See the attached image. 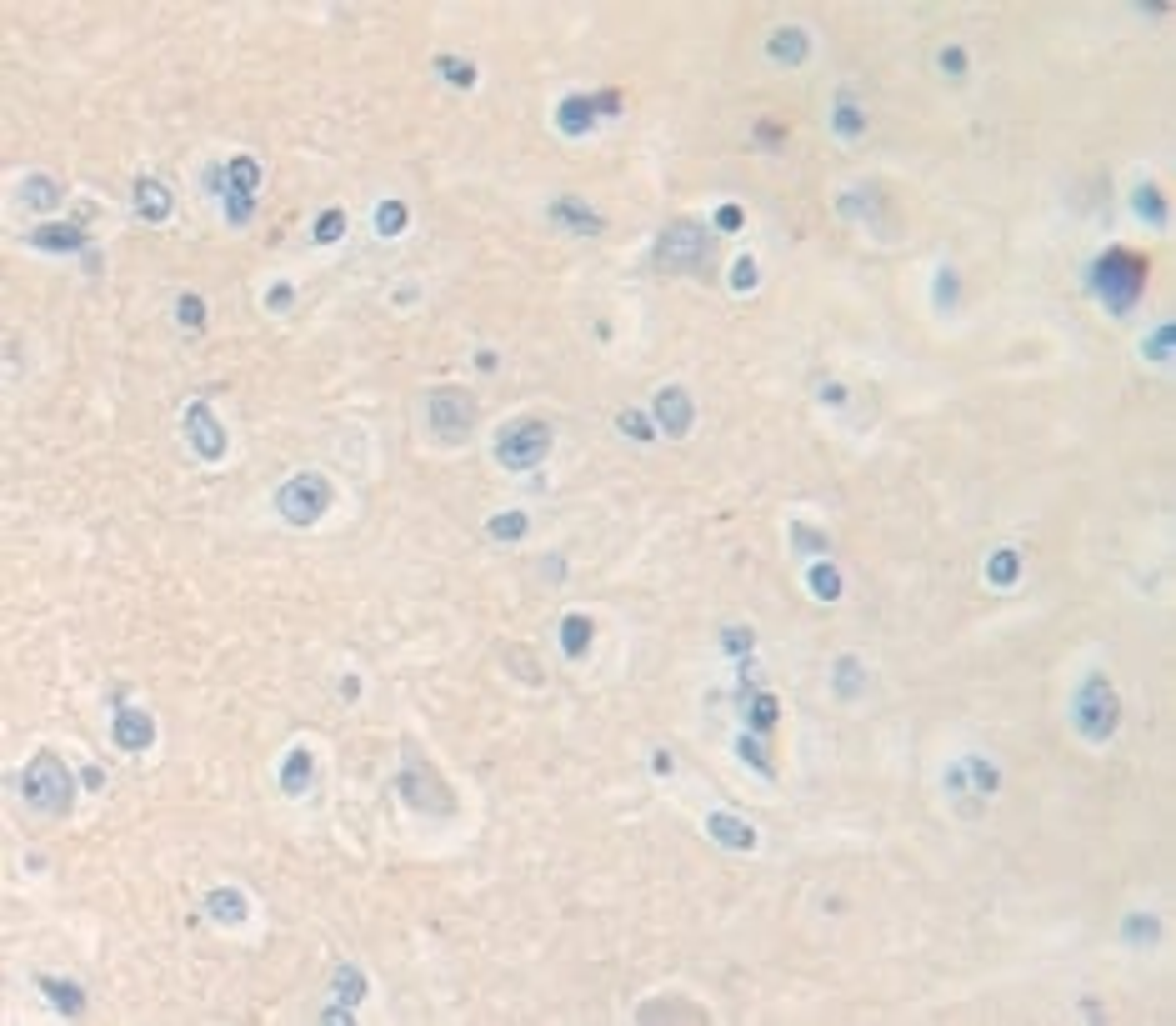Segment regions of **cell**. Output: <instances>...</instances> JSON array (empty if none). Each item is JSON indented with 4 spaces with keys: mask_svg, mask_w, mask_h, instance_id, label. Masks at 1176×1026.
Segmentation results:
<instances>
[{
    "mask_svg": "<svg viewBox=\"0 0 1176 1026\" xmlns=\"http://www.w3.org/2000/svg\"><path fill=\"white\" fill-rule=\"evenodd\" d=\"M821 401H826V406H841V401H846V391H841V386H826V391H821Z\"/></svg>",
    "mask_w": 1176,
    "mask_h": 1026,
    "instance_id": "obj_53",
    "label": "cell"
},
{
    "mask_svg": "<svg viewBox=\"0 0 1176 1026\" xmlns=\"http://www.w3.org/2000/svg\"><path fill=\"white\" fill-rule=\"evenodd\" d=\"M61 196H66V191H61L56 176H25V181H21V201H25L30 210H56Z\"/></svg>",
    "mask_w": 1176,
    "mask_h": 1026,
    "instance_id": "obj_24",
    "label": "cell"
},
{
    "mask_svg": "<svg viewBox=\"0 0 1176 1026\" xmlns=\"http://www.w3.org/2000/svg\"><path fill=\"white\" fill-rule=\"evenodd\" d=\"M1071 721H1076L1081 741H1092V746H1102V741L1116 736V726H1121V696H1116V687H1111V676H1102V671L1081 676L1076 701H1071Z\"/></svg>",
    "mask_w": 1176,
    "mask_h": 1026,
    "instance_id": "obj_1",
    "label": "cell"
},
{
    "mask_svg": "<svg viewBox=\"0 0 1176 1026\" xmlns=\"http://www.w3.org/2000/svg\"><path fill=\"white\" fill-rule=\"evenodd\" d=\"M546 216H551V226H565L571 236H596V231H601V216H596L581 196H556Z\"/></svg>",
    "mask_w": 1176,
    "mask_h": 1026,
    "instance_id": "obj_13",
    "label": "cell"
},
{
    "mask_svg": "<svg viewBox=\"0 0 1176 1026\" xmlns=\"http://www.w3.org/2000/svg\"><path fill=\"white\" fill-rule=\"evenodd\" d=\"M176 321H181L186 331H201V326H205V301H201V295H181V301H176Z\"/></svg>",
    "mask_w": 1176,
    "mask_h": 1026,
    "instance_id": "obj_40",
    "label": "cell"
},
{
    "mask_svg": "<svg viewBox=\"0 0 1176 1026\" xmlns=\"http://www.w3.org/2000/svg\"><path fill=\"white\" fill-rule=\"evenodd\" d=\"M946 791H951L956 801H967V796H972V781H967V761H951V766H946Z\"/></svg>",
    "mask_w": 1176,
    "mask_h": 1026,
    "instance_id": "obj_46",
    "label": "cell"
},
{
    "mask_svg": "<svg viewBox=\"0 0 1176 1026\" xmlns=\"http://www.w3.org/2000/svg\"><path fill=\"white\" fill-rule=\"evenodd\" d=\"M671 766H676V761H671L666 751H656V761H651V772H656V777H671Z\"/></svg>",
    "mask_w": 1176,
    "mask_h": 1026,
    "instance_id": "obj_50",
    "label": "cell"
},
{
    "mask_svg": "<svg viewBox=\"0 0 1176 1026\" xmlns=\"http://www.w3.org/2000/svg\"><path fill=\"white\" fill-rule=\"evenodd\" d=\"M340 696H345V701H356V696H361V681H356V676H345V681H340Z\"/></svg>",
    "mask_w": 1176,
    "mask_h": 1026,
    "instance_id": "obj_51",
    "label": "cell"
},
{
    "mask_svg": "<svg viewBox=\"0 0 1176 1026\" xmlns=\"http://www.w3.org/2000/svg\"><path fill=\"white\" fill-rule=\"evenodd\" d=\"M1147 361H1171V321H1161L1156 326V335H1147Z\"/></svg>",
    "mask_w": 1176,
    "mask_h": 1026,
    "instance_id": "obj_43",
    "label": "cell"
},
{
    "mask_svg": "<svg viewBox=\"0 0 1176 1026\" xmlns=\"http://www.w3.org/2000/svg\"><path fill=\"white\" fill-rule=\"evenodd\" d=\"M706 250H711V231L701 221H676L656 241V261L671 266V271H691V266L706 261Z\"/></svg>",
    "mask_w": 1176,
    "mask_h": 1026,
    "instance_id": "obj_7",
    "label": "cell"
},
{
    "mask_svg": "<svg viewBox=\"0 0 1176 1026\" xmlns=\"http://www.w3.org/2000/svg\"><path fill=\"white\" fill-rule=\"evenodd\" d=\"M837 676H832V687H837V696H846V701H856L861 691H866V666L856 661V656H841L837 666H832Z\"/></svg>",
    "mask_w": 1176,
    "mask_h": 1026,
    "instance_id": "obj_26",
    "label": "cell"
},
{
    "mask_svg": "<svg viewBox=\"0 0 1176 1026\" xmlns=\"http://www.w3.org/2000/svg\"><path fill=\"white\" fill-rule=\"evenodd\" d=\"M486 531H491V541H520L531 531V516H526V511H496V516L486 521Z\"/></svg>",
    "mask_w": 1176,
    "mask_h": 1026,
    "instance_id": "obj_29",
    "label": "cell"
},
{
    "mask_svg": "<svg viewBox=\"0 0 1176 1026\" xmlns=\"http://www.w3.org/2000/svg\"><path fill=\"white\" fill-rule=\"evenodd\" d=\"M1156 936H1161V921H1156L1152 912H1126V921H1121V942H1126V947L1152 952Z\"/></svg>",
    "mask_w": 1176,
    "mask_h": 1026,
    "instance_id": "obj_23",
    "label": "cell"
},
{
    "mask_svg": "<svg viewBox=\"0 0 1176 1026\" xmlns=\"http://www.w3.org/2000/svg\"><path fill=\"white\" fill-rule=\"evenodd\" d=\"M1142 286H1147V261L1137 250H1107L1102 261L1092 266V290L1102 295V306H1111V311H1131L1137 306V295H1142Z\"/></svg>",
    "mask_w": 1176,
    "mask_h": 1026,
    "instance_id": "obj_2",
    "label": "cell"
},
{
    "mask_svg": "<svg viewBox=\"0 0 1176 1026\" xmlns=\"http://www.w3.org/2000/svg\"><path fill=\"white\" fill-rule=\"evenodd\" d=\"M792 551H801V556H826V551H832V541H826L816 526H806V521H792Z\"/></svg>",
    "mask_w": 1176,
    "mask_h": 1026,
    "instance_id": "obj_34",
    "label": "cell"
},
{
    "mask_svg": "<svg viewBox=\"0 0 1176 1026\" xmlns=\"http://www.w3.org/2000/svg\"><path fill=\"white\" fill-rule=\"evenodd\" d=\"M435 70H441L456 91H471V85H475V66L461 61V56H435Z\"/></svg>",
    "mask_w": 1176,
    "mask_h": 1026,
    "instance_id": "obj_35",
    "label": "cell"
},
{
    "mask_svg": "<svg viewBox=\"0 0 1176 1026\" xmlns=\"http://www.w3.org/2000/svg\"><path fill=\"white\" fill-rule=\"evenodd\" d=\"M311 777H316L311 746H291L286 761H281V791H286V796H300V791L311 786Z\"/></svg>",
    "mask_w": 1176,
    "mask_h": 1026,
    "instance_id": "obj_18",
    "label": "cell"
},
{
    "mask_svg": "<svg viewBox=\"0 0 1176 1026\" xmlns=\"http://www.w3.org/2000/svg\"><path fill=\"white\" fill-rule=\"evenodd\" d=\"M832 131L846 136V141H856V136L866 131V115H861V106H856L851 96H841V101L832 106Z\"/></svg>",
    "mask_w": 1176,
    "mask_h": 1026,
    "instance_id": "obj_28",
    "label": "cell"
},
{
    "mask_svg": "<svg viewBox=\"0 0 1176 1026\" xmlns=\"http://www.w3.org/2000/svg\"><path fill=\"white\" fill-rule=\"evenodd\" d=\"M956 290H962V281H956V271H936V311H946V306H956Z\"/></svg>",
    "mask_w": 1176,
    "mask_h": 1026,
    "instance_id": "obj_45",
    "label": "cell"
},
{
    "mask_svg": "<svg viewBox=\"0 0 1176 1026\" xmlns=\"http://www.w3.org/2000/svg\"><path fill=\"white\" fill-rule=\"evenodd\" d=\"M591 636H596L591 616H565V621H561V651L571 656V661H581V656L591 651Z\"/></svg>",
    "mask_w": 1176,
    "mask_h": 1026,
    "instance_id": "obj_25",
    "label": "cell"
},
{
    "mask_svg": "<svg viewBox=\"0 0 1176 1026\" xmlns=\"http://www.w3.org/2000/svg\"><path fill=\"white\" fill-rule=\"evenodd\" d=\"M736 756H742L746 766H756V772H761V777H776V766H771V756H766V746H761V741H751V736H742V741H736Z\"/></svg>",
    "mask_w": 1176,
    "mask_h": 1026,
    "instance_id": "obj_37",
    "label": "cell"
},
{
    "mask_svg": "<svg viewBox=\"0 0 1176 1026\" xmlns=\"http://www.w3.org/2000/svg\"><path fill=\"white\" fill-rule=\"evenodd\" d=\"M596 111H606V115H616V111H621V96H616V91H611V96H601V101H596Z\"/></svg>",
    "mask_w": 1176,
    "mask_h": 1026,
    "instance_id": "obj_52",
    "label": "cell"
},
{
    "mask_svg": "<svg viewBox=\"0 0 1176 1026\" xmlns=\"http://www.w3.org/2000/svg\"><path fill=\"white\" fill-rule=\"evenodd\" d=\"M396 791L406 796V806H411V811H451V791H446V781L435 777V772H430V766H426L416 751L401 761Z\"/></svg>",
    "mask_w": 1176,
    "mask_h": 1026,
    "instance_id": "obj_8",
    "label": "cell"
},
{
    "mask_svg": "<svg viewBox=\"0 0 1176 1026\" xmlns=\"http://www.w3.org/2000/svg\"><path fill=\"white\" fill-rule=\"evenodd\" d=\"M266 306H271V311H291V286H286V281H276V286L266 290Z\"/></svg>",
    "mask_w": 1176,
    "mask_h": 1026,
    "instance_id": "obj_48",
    "label": "cell"
},
{
    "mask_svg": "<svg viewBox=\"0 0 1176 1026\" xmlns=\"http://www.w3.org/2000/svg\"><path fill=\"white\" fill-rule=\"evenodd\" d=\"M756 281H761V266L751 261V255H736V266H731V290H756Z\"/></svg>",
    "mask_w": 1176,
    "mask_h": 1026,
    "instance_id": "obj_39",
    "label": "cell"
},
{
    "mask_svg": "<svg viewBox=\"0 0 1176 1026\" xmlns=\"http://www.w3.org/2000/svg\"><path fill=\"white\" fill-rule=\"evenodd\" d=\"M186 436H191V446H196L205 461H226V451H231L226 425H221V416L210 411V401H191V406H186Z\"/></svg>",
    "mask_w": 1176,
    "mask_h": 1026,
    "instance_id": "obj_9",
    "label": "cell"
},
{
    "mask_svg": "<svg viewBox=\"0 0 1176 1026\" xmlns=\"http://www.w3.org/2000/svg\"><path fill=\"white\" fill-rule=\"evenodd\" d=\"M546 456H551V425L541 416H520V421L501 425L496 461L506 466V471H536Z\"/></svg>",
    "mask_w": 1176,
    "mask_h": 1026,
    "instance_id": "obj_4",
    "label": "cell"
},
{
    "mask_svg": "<svg viewBox=\"0 0 1176 1026\" xmlns=\"http://www.w3.org/2000/svg\"><path fill=\"white\" fill-rule=\"evenodd\" d=\"M426 425H430V436H441L446 446L466 441V436H471V425H475V406H471V396L456 391V386L430 391V401H426Z\"/></svg>",
    "mask_w": 1176,
    "mask_h": 1026,
    "instance_id": "obj_6",
    "label": "cell"
},
{
    "mask_svg": "<svg viewBox=\"0 0 1176 1026\" xmlns=\"http://www.w3.org/2000/svg\"><path fill=\"white\" fill-rule=\"evenodd\" d=\"M170 205H176V201H170V186H165V181H151V176L136 181V216H141V221L160 226V221L170 216Z\"/></svg>",
    "mask_w": 1176,
    "mask_h": 1026,
    "instance_id": "obj_16",
    "label": "cell"
},
{
    "mask_svg": "<svg viewBox=\"0 0 1176 1026\" xmlns=\"http://www.w3.org/2000/svg\"><path fill=\"white\" fill-rule=\"evenodd\" d=\"M331 501H336V491H331V481H326L321 471H300V476H291V481L276 491V511H281L291 526H316L326 511H331Z\"/></svg>",
    "mask_w": 1176,
    "mask_h": 1026,
    "instance_id": "obj_5",
    "label": "cell"
},
{
    "mask_svg": "<svg viewBox=\"0 0 1176 1026\" xmlns=\"http://www.w3.org/2000/svg\"><path fill=\"white\" fill-rule=\"evenodd\" d=\"M30 245H35V250H56V255H75V250L85 245V236H80V226H66V221H51V226H40V231H30Z\"/></svg>",
    "mask_w": 1176,
    "mask_h": 1026,
    "instance_id": "obj_20",
    "label": "cell"
},
{
    "mask_svg": "<svg viewBox=\"0 0 1176 1026\" xmlns=\"http://www.w3.org/2000/svg\"><path fill=\"white\" fill-rule=\"evenodd\" d=\"M936 66H941V75L962 80V75H967V51H962V46H941V51H936Z\"/></svg>",
    "mask_w": 1176,
    "mask_h": 1026,
    "instance_id": "obj_42",
    "label": "cell"
},
{
    "mask_svg": "<svg viewBox=\"0 0 1176 1026\" xmlns=\"http://www.w3.org/2000/svg\"><path fill=\"white\" fill-rule=\"evenodd\" d=\"M21 796H25L35 811H46V817H61V811H70V801H75V781H70V772H66V761H61L56 751L30 756V766L21 772Z\"/></svg>",
    "mask_w": 1176,
    "mask_h": 1026,
    "instance_id": "obj_3",
    "label": "cell"
},
{
    "mask_svg": "<svg viewBox=\"0 0 1176 1026\" xmlns=\"http://www.w3.org/2000/svg\"><path fill=\"white\" fill-rule=\"evenodd\" d=\"M651 411H656V425H661L666 436H691L696 411H691V396H686L681 386H661L656 401H651Z\"/></svg>",
    "mask_w": 1176,
    "mask_h": 1026,
    "instance_id": "obj_10",
    "label": "cell"
},
{
    "mask_svg": "<svg viewBox=\"0 0 1176 1026\" xmlns=\"http://www.w3.org/2000/svg\"><path fill=\"white\" fill-rule=\"evenodd\" d=\"M766 56H771V66H801L811 56V35L801 25H781L766 35Z\"/></svg>",
    "mask_w": 1176,
    "mask_h": 1026,
    "instance_id": "obj_15",
    "label": "cell"
},
{
    "mask_svg": "<svg viewBox=\"0 0 1176 1026\" xmlns=\"http://www.w3.org/2000/svg\"><path fill=\"white\" fill-rule=\"evenodd\" d=\"M205 912H210V921H221V926H241L250 916V902H246V891H236V886H215L205 896Z\"/></svg>",
    "mask_w": 1176,
    "mask_h": 1026,
    "instance_id": "obj_17",
    "label": "cell"
},
{
    "mask_svg": "<svg viewBox=\"0 0 1176 1026\" xmlns=\"http://www.w3.org/2000/svg\"><path fill=\"white\" fill-rule=\"evenodd\" d=\"M260 191V165L250 156H231V165L221 170V196H250Z\"/></svg>",
    "mask_w": 1176,
    "mask_h": 1026,
    "instance_id": "obj_19",
    "label": "cell"
},
{
    "mask_svg": "<svg viewBox=\"0 0 1176 1026\" xmlns=\"http://www.w3.org/2000/svg\"><path fill=\"white\" fill-rule=\"evenodd\" d=\"M596 101L591 96H565L561 106H556V131L561 136H571V141H581V136H591L596 131Z\"/></svg>",
    "mask_w": 1176,
    "mask_h": 1026,
    "instance_id": "obj_14",
    "label": "cell"
},
{
    "mask_svg": "<svg viewBox=\"0 0 1176 1026\" xmlns=\"http://www.w3.org/2000/svg\"><path fill=\"white\" fill-rule=\"evenodd\" d=\"M967 761V781H972V796H981V801H991L996 796V786H1001V772L986 761V756H962Z\"/></svg>",
    "mask_w": 1176,
    "mask_h": 1026,
    "instance_id": "obj_27",
    "label": "cell"
},
{
    "mask_svg": "<svg viewBox=\"0 0 1176 1026\" xmlns=\"http://www.w3.org/2000/svg\"><path fill=\"white\" fill-rule=\"evenodd\" d=\"M1021 576V551H991V561H986V581L991 586H1012Z\"/></svg>",
    "mask_w": 1176,
    "mask_h": 1026,
    "instance_id": "obj_30",
    "label": "cell"
},
{
    "mask_svg": "<svg viewBox=\"0 0 1176 1026\" xmlns=\"http://www.w3.org/2000/svg\"><path fill=\"white\" fill-rule=\"evenodd\" d=\"M716 226H721V231H742V210H736V205H721V210H716Z\"/></svg>",
    "mask_w": 1176,
    "mask_h": 1026,
    "instance_id": "obj_49",
    "label": "cell"
},
{
    "mask_svg": "<svg viewBox=\"0 0 1176 1026\" xmlns=\"http://www.w3.org/2000/svg\"><path fill=\"white\" fill-rule=\"evenodd\" d=\"M706 836L716 841V846H726V851H756V826L751 822H742V817H731V811H711L706 817Z\"/></svg>",
    "mask_w": 1176,
    "mask_h": 1026,
    "instance_id": "obj_11",
    "label": "cell"
},
{
    "mask_svg": "<svg viewBox=\"0 0 1176 1026\" xmlns=\"http://www.w3.org/2000/svg\"><path fill=\"white\" fill-rule=\"evenodd\" d=\"M806 586H811L816 602H837V596H841V576H837L832 561H816V566L806 571Z\"/></svg>",
    "mask_w": 1176,
    "mask_h": 1026,
    "instance_id": "obj_31",
    "label": "cell"
},
{
    "mask_svg": "<svg viewBox=\"0 0 1176 1026\" xmlns=\"http://www.w3.org/2000/svg\"><path fill=\"white\" fill-rule=\"evenodd\" d=\"M226 216H231L236 226H246V221L255 216V201H250V196H226Z\"/></svg>",
    "mask_w": 1176,
    "mask_h": 1026,
    "instance_id": "obj_47",
    "label": "cell"
},
{
    "mask_svg": "<svg viewBox=\"0 0 1176 1026\" xmlns=\"http://www.w3.org/2000/svg\"><path fill=\"white\" fill-rule=\"evenodd\" d=\"M751 647H756V631H751V626H726V631H721V651H726V656H751Z\"/></svg>",
    "mask_w": 1176,
    "mask_h": 1026,
    "instance_id": "obj_36",
    "label": "cell"
},
{
    "mask_svg": "<svg viewBox=\"0 0 1176 1026\" xmlns=\"http://www.w3.org/2000/svg\"><path fill=\"white\" fill-rule=\"evenodd\" d=\"M340 236H345V216H340V210H326V216L316 221V241H321V245H336Z\"/></svg>",
    "mask_w": 1176,
    "mask_h": 1026,
    "instance_id": "obj_44",
    "label": "cell"
},
{
    "mask_svg": "<svg viewBox=\"0 0 1176 1026\" xmlns=\"http://www.w3.org/2000/svg\"><path fill=\"white\" fill-rule=\"evenodd\" d=\"M406 221H411V210H406L401 201H381V205H376V231H381V236H401Z\"/></svg>",
    "mask_w": 1176,
    "mask_h": 1026,
    "instance_id": "obj_32",
    "label": "cell"
},
{
    "mask_svg": "<svg viewBox=\"0 0 1176 1026\" xmlns=\"http://www.w3.org/2000/svg\"><path fill=\"white\" fill-rule=\"evenodd\" d=\"M35 987L51 997V1006H56L61 1016H80V1011H85V992L75 987V981H61V976H35Z\"/></svg>",
    "mask_w": 1176,
    "mask_h": 1026,
    "instance_id": "obj_21",
    "label": "cell"
},
{
    "mask_svg": "<svg viewBox=\"0 0 1176 1026\" xmlns=\"http://www.w3.org/2000/svg\"><path fill=\"white\" fill-rule=\"evenodd\" d=\"M616 425H621V431H626L631 441H641V446H646V441H656V431H651V421H646L641 411H621V416H616Z\"/></svg>",
    "mask_w": 1176,
    "mask_h": 1026,
    "instance_id": "obj_41",
    "label": "cell"
},
{
    "mask_svg": "<svg viewBox=\"0 0 1176 1026\" xmlns=\"http://www.w3.org/2000/svg\"><path fill=\"white\" fill-rule=\"evenodd\" d=\"M1137 216H1142V221H1156V226L1166 221V201H1161L1156 186H1142V191H1137Z\"/></svg>",
    "mask_w": 1176,
    "mask_h": 1026,
    "instance_id": "obj_38",
    "label": "cell"
},
{
    "mask_svg": "<svg viewBox=\"0 0 1176 1026\" xmlns=\"http://www.w3.org/2000/svg\"><path fill=\"white\" fill-rule=\"evenodd\" d=\"M331 997H336L340 1006H361V1002H366V971L340 961V966L331 971Z\"/></svg>",
    "mask_w": 1176,
    "mask_h": 1026,
    "instance_id": "obj_22",
    "label": "cell"
},
{
    "mask_svg": "<svg viewBox=\"0 0 1176 1026\" xmlns=\"http://www.w3.org/2000/svg\"><path fill=\"white\" fill-rule=\"evenodd\" d=\"M111 736H115V746L120 751H151V741H156V721L146 716V711H115V721H111Z\"/></svg>",
    "mask_w": 1176,
    "mask_h": 1026,
    "instance_id": "obj_12",
    "label": "cell"
},
{
    "mask_svg": "<svg viewBox=\"0 0 1176 1026\" xmlns=\"http://www.w3.org/2000/svg\"><path fill=\"white\" fill-rule=\"evenodd\" d=\"M776 716H781V701H776L771 691H756V696H751V706H746V721L756 726V732H771V726H776Z\"/></svg>",
    "mask_w": 1176,
    "mask_h": 1026,
    "instance_id": "obj_33",
    "label": "cell"
}]
</instances>
